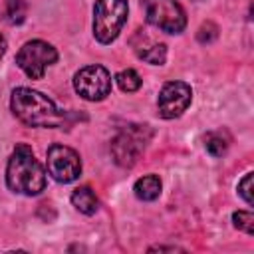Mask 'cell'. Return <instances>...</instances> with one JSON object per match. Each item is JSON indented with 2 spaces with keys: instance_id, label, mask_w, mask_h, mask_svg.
<instances>
[{
  "instance_id": "cell-4",
  "label": "cell",
  "mask_w": 254,
  "mask_h": 254,
  "mask_svg": "<svg viewBox=\"0 0 254 254\" xmlns=\"http://www.w3.org/2000/svg\"><path fill=\"white\" fill-rule=\"evenodd\" d=\"M151 137L147 125H129L121 129L111 141V155L119 167H133Z\"/></svg>"
},
{
  "instance_id": "cell-10",
  "label": "cell",
  "mask_w": 254,
  "mask_h": 254,
  "mask_svg": "<svg viewBox=\"0 0 254 254\" xmlns=\"http://www.w3.org/2000/svg\"><path fill=\"white\" fill-rule=\"evenodd\" d=\"M145 46L143 44H135V52H137V56L143 60V62H147V64H151V65H163L165 64V60H167V46L165 44H155V42H151L149 38H145Z\"/></svg>"
},
{
  "instance_id": "cell-14",
  "label": "cell",
  "mask_w": 254,
  "mask_h": 254,
  "mask_svg": "<svg viewBox=\"0 0 254 254\" xmlns=\"http://www.w3.org/2000/svg\"><path fill=\"white\" fill-rule=\"evenodd\" d=\"M26 18V4L24 0H6V20L10 24H20Z\"/></svg>"
},
{
  "instance_id": "cell-2",
  "label": "cell",
  "mask_w": 254,
  "mask_h": 254,
  "mask_svg": "<svg viewBox=\"0 0 254 254\" xmlns=\"http://www.w3.org/2000/svg\"><path fill=\"white\" fill-rule=\"evenodd\" d=\"M6 185L12 192L36 196L46 189V173L44 167L34 157V151L20 143L12 151L6 165Z\"/></svg>"
},
{
  "instance_id": "cell-12",
  "label": "cell",
  "mask_w": 254,
  "mask_h": 254,
  "mask_svg": "<svg viewBox=\"0 0 254 254\" xmlns=\"http://www.w3.org/2000/svg\"><path fill=\"white\" fill-rule=\"evenodd\" d=\"M71 204L83 214H95L99 200H97L95 192L91 190V187H77L71 192Z\"/></svg>"
},
{
  "instance_id": "cell-5",
  "label": "cell",
  "mask_w": 254,
  "mask_h": 254,
  "mask_svg": "<svg viewBox=\"0 0 254 254\" xmlns=\"http://www.w3.org/2000/svg\"><path fill=\"white\" fill-rule=\"evenodd\" d=\"M56 60H58L56 48L44 40L26 42L16 54V65L32 79H42L46 69L52 64H56Z\"/></svg>"
},
{
  "instance_id": "cell-11",
  "label": "cell",
  "mask_w": 254,
  "mask_h": 254,
  "mask_svg": "<svg viewBox=\"0 0 254 254\" xmlns=\"http://www.w3.org/2000/svg\"><path fill=\"white\" fill-rule=\"evenodd\" d=\"M161 189H163V185L157 175H145V177L137 179L133 185L135 196L139 200H155L161 194Z\"/></svg>"
},
{
  "instance_id": "cell-15",
  "label": "cell",
  "mask_w": 254,
  "mask_h": 254,
  "mask_svg": "<svg viewBox=\"0 0 254 254\" xmlns=\"http://www.w3.org/2000/svg\"><path fill=\"white\" fill-rule=\"evenodd\" d=\"M232 222L238 230L246 234H254V214L250 210H238L232 214Z\"/></svg>"
},
{
  "instance_id": "cell-6",
  "label": "cell",
  "mask_w": 254,
  "mask_h": 254,
  "mask_svg": "<svg viewBox=\"0 0 254 254\" xmlns=\"http://www.w3.org/2000/svg\"><path fill=\"white\" fill-rule=\"evenodd\" d=\"M145 18L167 34H181L187 26L185 10L177 0H145Z\"/></svg>"
},
{
  "instance_id": "cell-9",
  "label": "cell",
  "mask_w": 254,
  "mask_h": 254,
  "mask_svg": "<svg viewBox=\"0 0 254 254\" xmlns=\"http://www.w3.org/2000/svg\"><path fill=\"white\" fill-rule=\"evenodd\" d=\"M192 99V89L185 81H169L163 85L159 99H157V109L163 119H175L181 117L187 107L190 105Z\"/></svg>"
},
{
  "instance_id": "cell-17",
  "label": "cell",
  "mask_w": 254,
  "mask_h": 254,
  "mask_svg": "<svg viewBox=\"0 0 254 254\" xmlns=\"http://www.w3.org/2000/svg\"><path fill=\"white\" fill-rule=\"evenodd\" d=\"M238 194L244 198L246 204L254 202V196H252V173H246L244 179L238 183Z\"/></svg>"
},
{
  "instance_id": "cell-1",
  "label": "cell",
  "mask_w": 254,
  "mask_h": 254,
  "mask_svg": "<svg viewBox=\"0 0 254 254\" xmlns=\"http://www.w3.org/2000/svg\"><path fill=\"white\" fill-rule=\"evenodd\" d=\"M10 109L28 127H60L64 123L62 109L32 87H16L10 97Z\"/></svg>"
},
{
  "instance_id": "cell-16",
  "label": "cell",
  "mask_w": 254,
  "mask_h": 254,
  "mask_svg": "<svg viewBox=\"0 0 254 254\" xmlns=\"http://www.w3.org/2000/svg\"><path fill=\"white\" fill-rule=\"evenodd\" d=\"M204 145H206V151H208L212 157L224 155V153H226V147H228V143H226L222 137H218V135H208Z\"/></svg>"
},
{
  "instance_id": "cell-3",
  "label": "cell",
  "mask_w": 254,
  "mask_h": 254,
  "mask_svg": "<svg viewBox=\"0 0 254 254\" xmlns=\"http://www.w3.org/2000/svg\"><path fill=\"white\" fill-rule=\"evenodd\" d=\"M127 0H97L93 8V36L99 44H111L127 22Z\"/></svg>"
},
{
  "instance_id": "cell-7",
  "label": "cell",
  "mask_w": 254,
  "mask_h": 254,
  "mask_svg": "<svg viewBox=\"0 0 254 254\" xmlns=\"http://www.w3.org/2000/svg\"><path fill=\"white\" fill-rule=\"evenodd\" d=\"M73 89L87 101H101L111 91V73L103 65H85L73 75Z\"/></svg>"
},
{
  "instance_id": "cell-18",
  "label": "cell",
  "mask_w": 254,
  "mask_h": 254,
  "mask_svg": "<svg viewBox=\"0 0 254 254\" xmlns=\"http://www.w3.org/2000/svg\"><path fill=\"white\" fill-rule=\"evenodd\" d=\"M6 48H8L6 38H4V36H2V32H0V60H2V56L6 54Z\"/></svg>"
},
{
  "instance_id": "cell-8",
  "label": "cell",
  "mask_w": 254,
  "mask_h": 254,
  "mask_svg": "<svg viewBox=\"0 0 254 254\" xmlns=\"http://www.w3.org/2000/svg\"><path fill=\"white\" fill-rule=\"evenodd\" d=\"M46 167L50 177L58 183H71L81 175V159L77 151L58 143L48 149Z\"/></svg>"
},
{
  "instance_id": "cell-13",
  "label": "cell",
  "mask_w": 254,
  "mask_h": 254,
  "mask_svg": "<svg viewBox=\"0 0 254 254\" xmlns=\"http://www.w3.org/2000/svg\"><path fill=\"white\" fill-rule=\"evenodd\" d=\"M115 81H117L119 89L121 91H127V93L137 91L141 87V77H139V73L135 69H123V71H119L115 75Z\"/></svg>"
}]
</instances>
